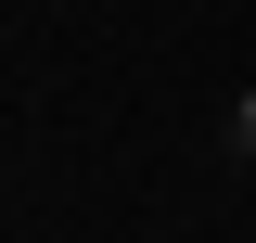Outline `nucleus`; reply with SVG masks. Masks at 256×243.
Segmentation results:
<instances>
[{
  "mask_svg": "<svg viewBox=\"0 0 256 243\" xmlns=\"http://www.w3.org/2000/svg\"><path fill=\"white\" fill-rule=\"evenodd\" d=\"M230 128H244V141H256V90H244V102H230Z\"/></svg>",
  "mask_w": 256,
  "mask_h": 243,
  "instance_id": "1",
  "label": "nucleus"
}]
</instances>
